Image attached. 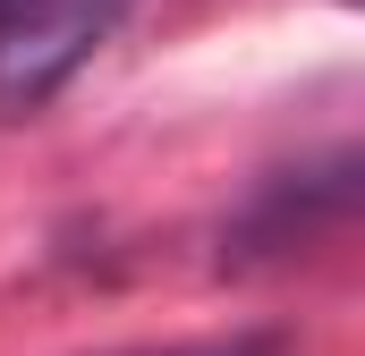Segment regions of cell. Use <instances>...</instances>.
Instances as JSON below:
<instances>
[{"label": "cell", "mask_w": 365, "mask_h": 356, "mask_svg": "<svg viewBox=\"0 0 365 356\" xmlns=\"http://www.w3.org/2000/svg\"><path fill=\"white\" fill-rule=\"evenodd\" d=\"M128 0H0V119H34L119 34Z\"/></svg>", "instance_id": "6da1fadb"}, {"label": "cell", "mask_w": 365, "mask_h": 356, "mask_svg": "<svg viewBox=\"0 0 365 356\" xmlns=\"http://www.w3.org/2000/svg\"><path fill=\"white\" fill-rule=\"evenodd\" d=\"M153 356H280L272 331H230V340H187V348H153Z\"/></svg>", "instance_id": "7a4b0ae2"}]
</instances>
